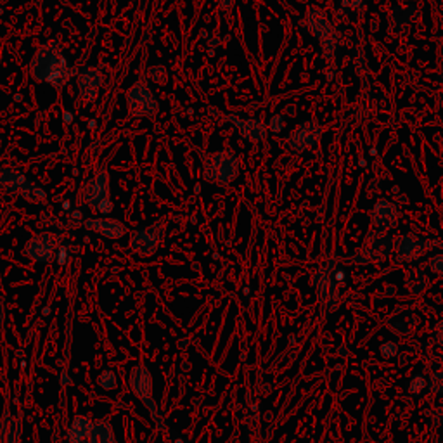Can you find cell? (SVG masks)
<instances>
[{"label": "cell", "instance_id": "15", "mask_svg": "<svg viewBox=\"0 0 443 443\" xmlns=\"http://www.w3.org/2000/svg\"><path fill=\"white\" fill-rule=\"evenodd\" d=\"M234 125L237 126L239 134L249 142H262L267 137V126L258 118H236L231 116Z\"/></svg>", "mask_w": 443, "mask_h": 443}, {"label": "cell", "instance_id": "22", "mask_svg": "<svg viewBox=\"0 0 443 443\" xmlns=\"http://www.w3.org/2000/svg\"><path fill=\"white\" fill-rule=\"evenodd\" d=\"M426 284H428V277H426L424 272L410 270L407 276V288L410 289V293H421L426 288Z\"/></svg>", "mask_w": 443, "mask_h": 443}, {"label": "cell", "instance_id": "8", "mask_svg": "<svg viewBox=\"0 0 443 443\" xmlns=\"http://www.w3.org/2000/svg\"><path fill=\"white\" fill-rule=\"evenodd\" d=\"M322 137V126L319 121L309 120L299 123L297 129L291 132L288 137V147L294 153H303V151L312 149L319 144Z\"/></svg>", "mask_w": 443, "mask_h": 443}, {"label": "cell", "instance_id": "16", "mask_svg": "<svg viewBox=\"0 0 443 443\" xmlns=\"http://www.w3.org/2000/svg\"><path fill=\"white\" fill-rule=\"evenodd\" d=\"M94 422L89 419L87 416H76L71 421L68 429V440L69 443H84L89 440V437L92 434Z\"/></svg>", "mask_w": 443, "mask_h": 443}, {"label": "cell", "instance_id": "18", "mask_svg": "<svg viewBox=\"0 0 443 443\" xmlns=\"http://www.w3.org/2000/svg\"><path fill=\"white\" fill-rule=\"evenodd\" d=\"M28 179L18 170H4L0 171V187L7 192H16L21 194L23 187L26 186Z\"/></svg>", "mask_w": 443, "mask_h": 443}, {"label": "cell", "instance_id": "3", "mask_svg": "<svg viewBox=\"0 0 443 443\" xmlns=\"http://www.w3.org/2000/svg\"><path fill=\"white\" fill-rule=\"evenodd\" d=\"M81 199L89 204L92 210L99 211L101 215H109L113 211V203L109 196V177L108 171L101 170L92 180L85 184L81 191Z\"/></svg>", "mask_w": 443, "mask_h": 443}, {"label": "cell", "instance_id": "2", "mask_svg": "<svg viewBox=\"0 0 443 443\" xmlns=\"http://www.w3.org/2000/svg\"><path fill=\"white\" fill-rule=\"evenodd\" d=\"M239 174V161L229 151H219L204 159V179L219 186H229Z\"/></svg>", "mask_w": 443, "mask_h": 443}, {"label": "cell", "instance_id": "23", "mask_svg": "<svg viewBox=\"0 0 443 443\" xmlns=\"http://www.w3.org/2000/svg\"><path fill=\"white\" fill-rule=\"evenodd\" d=\"M99 384L104 389H114L118 387V377L113 371H104L99 376Z\"/></svg>", "mask_w": 443, "mask_h": 443}, {"label": "cell", "instance_id": "14", "mask_svg": "<svg viewBox=\"0 0 443 443\" xmlns=\"http://www.w3.org/2000/svg\"><path fill=\"white\" fill-rule=\"evenodd\" d=\"M85 227L89 231L101 234V236L109 237V239H120L121 236L126 234V227L125 224L121 222L114 220V219H108V216H102V219H89L85 222Z\"/></svg>", "mask_w": 443, "mask_h": 443}, {"label": "cell", "instance_id": "13", "mask_svg": "<svg viewBox=\"0 0 443 443\" xmlns=\"http://www.w3.org/2000/svg\"><path fill=\"white\" fill-rule=\"evenodd\" d=\"M371 220L374 224L376 231L388 232L395 229L397 224H399V211H397L393 203H389L387 199H379L374 204V208H372Z\"/></svg>", "mask_w": 443, "mask_h": 443}, {"label": "cell", "instance_id": "10", "mask_svg": "<svg viewBox=\"0 0 443 443\" xmlns=\"http://www.w3.org/2000/svg\"><path fill=\"white\" fill-rule=\"evenodd\" d=\"M104 80V75L101 73L99 68L87 66L76 73V84H78V96L85 104L96 101L97 94H99V87Z\"/></svg>", "mask_w": 443, "mask_h": 443}, {"label": "cell", "instance_id": "21", "mask_svg": "<svg viewBox=\"0 0 443 443\" xmlns=\"http://www.w3.org/2000/svg\"><path fill=\"white\" fill-rule=\"evenodd\" d=\"M21 196L24 199L30 201V203H36V204H42L45 203V199H47V194H45L44 189L40 187L39 184L31 182V180H28L26 186L23 187Z\"/></svg>", "mask_w": 443, "mask_h": 443}, {"label": "cell", "instance_id": "11", "mask_svg": "<svg viewBox=\"0 0 443 443\" xmlns=\"http://www.w3.org/2000/svg\"><path fill=\"white\" fill-rule=\"evenodd\" d=\"M56 246H57V237L54 234L44 232L31 237V239L28 241L26 246H24V253H26V257L30 258V260L45 264V262H49L52 257H54Z\"/></svg>", "mask_w": 443, "mask_h": 443}, {"label": "cell", "instance_id": "6", "mask_svg": "<svg viewBox=\"0 0 443 443\" xmlns=\"http://www.w3.org/2000/svg\"><path fill=\"white\" fill-rule=\"evenodd\" d=\"M126 106H129V114L135 118H151L158 113L159 106L156 101L153 90L146 84L139 81L126 94Z\"/></svg>", "mask_w": 443, "mask_h": 443}, {"label": "cell", "instance_id": "1", "mask_svg": "<svg viewBox=\"0 0 443 443\" xmlns=\"http://www.w3.org/2000/svg\"><path fill=\"white\" fill-rule=\"evenodd\" d=\"M71 75L73 69L68 66L59 44L47 42L36 51L34 61H31V76L35 80L47 81L54 87H61L66 84Z\"/></svg>", "mask_w": 443, "mask_h": 443}, {"label": "cell", "instance_id": "12", "mask_svg": "<svg viewBox=\"0 0 443 443\" xmlns=\"http://www.w3.org/2000/svg\"><path fill=\"white\" fill-rule=\"evenodd\" d=\"M429 248H432V244H429L428 239L412 236V234H404L399 239H395L397 255L402 260H416V258L424 255Z\"/></svg>", "mask_w": 443, "mask_h": 443}, {"label": "cell", "instance_id": "20", "mask_svg": "<svg viewBox=\"0 0 443 443\" xmlns=\"http://www.w3.org/2000/svg\"><path fill=\"white\" fill-rule=\"evenodd\" d=\"M84 443H118L114 438V432L111 428L108 421H97L94 422L92 434L89 437L87 442Z\"/></svg>", "mask_w": 443, "mask_h": 443}, {"label": "cell", "instance_id": "5", "mask_svg": "<svg viewBox=\"0 0 443 443\" xmlns=\"http://www.w3.org/2000/svg\"><path fill=\"white\" fill-rule=\"evenodd\" d=\"M130 388L137 395V399L144 404V407L149 410L151 417L156 422H161L158 405H156L153 397V377H151L149 369L144 366L134 367L132 372H130Z\"/></svg>", "mask_w": 443, "mask_h": 443}, {"label": "cell", "instance_id": "9", "mask_svg": "<svg viewBox=\"0 0 443 443\" xmlns=\"http://www.w3.org/2000/svg\"><path fill=\"white\" fill-rule=\"evenodd\" d=\"M393 248H395V239L388 232L374 231L369 234L360 257L362 262H381L392 253Z\"/></svg>", "mask_w": 443, "mask_h": 443}, {"label": "cell", "instance_id": "17", "mask_svg": "<svg viewBox=\"0 0 443 443\" xmlns=\"http://www.w3.org/2000/svg\"><path fill=\"white\" fill-rule=\"evenodd\" d=\"M414 14H416V9H414L412 6L395 7V9L392 11V23H389V30H392L395 35L402 34V31L409 26L410 21H412Z\"/></svg>", "mask_w": 443, "mask_h": 443}, {"label": "cell", "instance_id": "24", "mask_svg": "<svg viewBox=\"0 0 443 443\" xmlns=\"http://www.w3.org/2000/svg\"><path fill=\"white\" fill-rule=\"evenodd\" d=\"M429 267H432V270L434 274H438V276H443V255L433 257L432 262H429Z\"/></svg>", "mask_w": 443, "mask_h": 443}, {"label": "cell", "instance_id": "27", "mask_svg": "<svg viewBox=\"0 0 443 443\" xmlns=\"http://www.w3.org/2000/svg\"><path fill=\"white\" fill-rule=\"evenodd\" d=\"M4 317H6V309H4V302L0 299V326H2Z\"/></svg>", "mask_w": 443, "mask_h": 443}, {"label": "cell", "instance_id": "28", "mask_svg": "<svg viewBox=\"0 0 443 443\" xmlns=\"http://www.w3.org/2000/svg\"><path fill=\"white\" fill-rule=\"evenodd\" d=\"M222 4V9H229V7H232L234 0H220Z\"/></svg>", "mask_w": 443, "mask_h": 443}, {"label": "cell", "instance_id": "19", "mask_svg": "<svg viewBox=\"0 0 443 443\" xmlns=\"http://www.w3.org/2000/svg\"><path fill=\"white\" fill-rule=\"evenodd\" d=\"M19 440V426L12 414H4L0 421V443H18Z\"/></svg>", "mask_w": 443, "mask_h": 443}, {"label": "cell", "instance_id": "4", "mask_svg": "<svg viewBox=\"0 0 443 443\" xmlns=\"http://www.w3.org/2000/svg\"><path fill=\"white\" fill-rule=\"evenodd\" d=\"M305 23L307 26H309L310 34L322 44L326 56L332 59V56H334V39H332L334 30H332L329 16L322 9H319V7H309L305 16Z\"/></svg>", "mask_w": 443, "mask_h": 443}, {"label": "cell", "instance_id": "26", "mask_svg": "<svg viewBox=\"0 0 443 443\" xmlns=\"http://www.w3.org/2000/svg\"><path fill=\"white\" fill-rule=\"evenodd\" d=\"M364 4V0H342V6L344 9H350V11H357L360 9Z\"/></svg>", "mask_w": 443, "mask_h": 443}, {"label": "cell", "instance_id": "25", "mask_svg": "<svg viewBox=\"0 0 443 443\" xmlns=\"http://www.w3.org/2000/svg\"><path fill=\"white\" fill-rule=\"evenodd\" d=\"M269 129L272 130L274 134H279L282 129H284V118L282 116H274L269 123Z\"/></svg>", "mask_w": 443, "mask_h": 443}, {"label": "cell", "instance_id": "7", "mask_svg": "<svg viewBox=\"0 0 443 443\" xmlns=\"http://www.w3.org/2000/svg\"><path fill=\"white\" fill-rule=\"evenodd\" d=\"M163 227H165V224H163V222H158V224H154L153 227L134 231L132 239H130V249L139 257L154 255L159 243H161L163 231H165Z\"/></svg>", "mask_w": 443, "mask_h": 443}]
</instances>
